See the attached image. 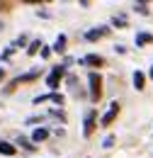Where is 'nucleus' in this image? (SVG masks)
Segmentation results:
<instances>
[{"instance_id": "6e6552de", "label": "nucleus", "mask_w": 153, "mask_h": 158, "mask_svg": "<svg viewBox=\"0 0 153 158\" xmlns=\"http://www.w3.org/2000/svg\"><path fill=\"white\" fill-rule=\"evenodd\" d=\"M151 41H153V34H148V32L136 34V46H143V44H151Z\"/></svg>"}, {"instance_id": "dca6fc26", "label": "nucleus", "mask_w": 153, "mask_h": 158, "mask_svg": "<svg viewBox=\"0 0 153 158\" xmlns=\"http://www.w3.org/2000/svg\"><path fill=\"white\" fill-rule=\"evenodd\" d=\"M134 10H136V12H141V15H148V7H146L143 2H139V5H134Z\"/></svg>"}, {"instance_id": "aec40b11", "label": "nucleus", "mask_w": 153, "mask_h": 158, "mask_svg": "<svg viewBox=\"0 0 153 158\" xmlns=\"http://www.w3.org/2000/svg\"><path fill=\"white\" fill-rule=\"evenodd\" d=\"M151 78H153V66H151Z\"/></svg>"}, {"instance_id": "2eb2a0df", "label": "nucleus", "mask_w": 153, "mask_h": 158, "mask_svg": "<svg viewBox=\"0 0 153 158\" xmlns=\"http://www.w3.org/2000/svg\"><path fill=\"white\" fill-rule=\"evenodd\" d=\"M112 146H114V136L110 134V136H107L105 141H102V148H112Z\"/></svg>"}, {"instance_id": "20e7f679", "label": "nucleus", "mask_w": 153, "mask_h": 158, "mask_svg": "<svg viewBox=\"0 0 153 158\" xmlns=\"http://www.w3.org/2000/svg\"><path fill=\"white\" fill-rule=\"evenodd\" d=\"M95 117H97V112H95V110L85 114V127H83V134H85V136H90V134L95 131Z\"/></svg>"}, {"instance_id": "ddd939ff", "label": "nucleus", "mask_w": 153, "mask_h": 158, "mask_svg": "<svg viewBox=\"0 0 153 158\" xmlns=\"http://www.w3.org/2000/svg\"><path fill=\"white\" fill-rule=\"evenodd\" d=\"M19 146H22V148H27V151H34V148H37V146H32V141H29V139H24V136H19Z\"/></svg>"}, {"instance_id": "4468645a", "label": "nucleus", "mask_w": 153, "mask_h": 158, "mask_svg": "<svg viewBox=\"0 0 153 158\" xmlns=\"http://www.w3.org/2000/svg\"><path fill=\"white\" fill-rule=\"evenodd\" d=\"M49 100H51V102H56V105H63V102H66V98H63V95H58V93H51Z\"/></svg>"}, {"instance_id": "1a4fd4ad", "label": "nucleus", "mask_w": 153, "mask_h": 158, "mask_svg": "<svg viewBox=\"0 0 153 158\" xmlns=\"http://www.w3.org/2000/svg\"><path fill=\"white\" fill-rule=\"evenodd\" d=\"M143 85H146V76H143L141 71H136L134 73V88L136 90H143Z\"/></svg>"}, {"instance_id": "f8f14e48", "label": "nucleus", "mask_w": 153, "mask_h": 158, "mask_svg": "<svg viewBox=\"0 0 153 158\" xmlns=\"http://www.w3.org/2000/svg\"><path fill=\"white\" fill-rule=\"evenodd\" d=\"M41 46H44V44H41V39H34L32 44H29V49H27V54H29V56H34V54H37L39 49H41Z\"/></svg>"}, {"instance_id": "f3484780", "label": "nucleus", "mask_w": 153, "mask_h": 158, "mask_svg": "<svg viewBox=\"0 0 153 158\" xmlns=\"http://www.w3.org/2000/svg\"><path fill=\"white\" fill-rule=\"evenodd\" d=\"M41 56L49 59V56H51V49H49V46H41Z\"/></svg>"}, {"instance_id": "a211bd4d", "label": "nucleus", "mask_w": 153, "mask_h": 158, "mask_svg": "<svg viewBox=\"0 0 153 158\" xmlns=\"http://www.w3.org/2000/svg\"><path fill=\"white\" fill-rule=\"evenodd\" d=\"M114 24H117V27H124V24H126V20H124V17H114Z\"/></svg>"}, {"instance_id": "9d476101", "label": "nucleus", "mask_w": 153, "mask_h": 158, "mask_svg": "<svg viewBox=\"0 0 153 158\" xmlns=\"http://www.w3.org/2000/svg\"><path fill=\"white\" fill-rule=\"evenodd\" d=\"M46 136H49V131H46L44 127H39V129H34V134H32V141H34V143H39V141H44Z\"/></svg>"}, {"instance_id": "7ed1b4c3", "label": "nucleus", "mask_w": 153, "mask_h": 158, "mask_svg": "<svg viewBox=\"0 0 153 158\" xmlns=\"http://www.w3.org/2000/svg\"><path fill=\"white\" fill-rule=\"evenodd\" d=\"M117 114H119V102H112V105H110V110H107V114L102 117V127H110V124L114 122Z\"/></svg>"}, {"instance_id": "0eeeda50", "label": "nucleus", "mask_w": 153, "mask_h": 158, "mask_svg": "<svg viewBox=\"0 0 153 158\" xmlns=\"http://www.w3.org/2000/svg\"><path fill=\"white\" fill-rule=\"evenodd\" d=\"M66 44H68L66 34H58L56 41H54V51H56V54H63V51H66Z\"/></svg>"}, {"instance_id": "39448f33", "label": "nucleus", "mask_w": 153, "mask_h": 158, "mask_svg": "<svg viewBox=\"0 0 153 158\" xmlns=\"http://www.w3.org/2000/svg\"><path fill=\"white\" fill-rule=\"evenodd\" d=\"M105 34H110V27H95V29H90V32L85 34V39H88V41H95V39H102Z\"/></svg>"}, {"instance_id": "f03ea898", "label": "nucleus", "mask_w": 153, "mask_h": 158, "mask_svg": "<svg viewBox=\"0 0 153 158\" xmlns=\"http://www.w3.org/2000/svg\"><path fill=\"white\" fill-rule=\"evenodd\" d=\"M63 76H66V68H63V66H56V68H51V73H49V78H46V85H49L51 90H56L58 83L63 80Z\"/></svg>"}, {"instance_id": "423d86ee", "label": "nucleus", "mask_w": 153, "mask_h": 158, "mask_svg": "<svg viewBox=\"0 0 153 158\" xmlns=\"http://www.w3.org/2000/svg\"><path fill=\"white\" fill-rule=\"evenodd\" d=\"M80 63H88V66H97V68H100V66H105V59L97 56V54H90V56H85Z\"/></svg>"}, {"instance_id": "9b49d317", "label": "nucleus", "mask_w": 153, "mask_h": 158, "mask_svg": "<svg viewBox=\"0 0 153 158\" xmlns=\"http://www.w3.org/2000/svg\"><path fill=\"white\" fill-rule=\"evenodd\" d=\"M15 146L12 143H7V141H0V153H5V156H15Z\"/></svg>"}, {"instance_id": "6ab92c4d", "label": "nucleus", "mask_w": 153, "mask_h": 158, "mask_svg": "<svg viewBox=\"0 0 153 158\" xmlns=\"http://www.w3.org/2000/svg\"><path fill=\"white\" fill-rule=\"evenodd\" d=\"M2 78H5V71H2V68H0V80H2Z\"/></svg>"}, {"instance_id": "f257e3e1", "label": "nucleus", "mask_w": 153, "mask_h": 158, "mask_svg": "<svg viewBox=\"0 0 153 158\" xmlns=\"http://www.w3.org/2000/svg\"><path fill=\"white\" fill-rule=\"evenodd\" d=\"M88 80H90V100L97 102V100L102 98V76L100 73H90Z\"/></svg>"}]
</instances>
